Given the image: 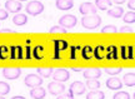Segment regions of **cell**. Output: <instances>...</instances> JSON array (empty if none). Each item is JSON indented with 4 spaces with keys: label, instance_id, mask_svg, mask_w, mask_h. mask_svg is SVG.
<instances>
[{
    "label": "cell",
    "instance_id": "obj_3",
    "mask_svg": "<svg viewBox=\"0 0 135 99\" xmlns=\"http://www.w3.org/2000/svg\"><path fill=\"white\" fill-rule=\"evenodd\" d=\"M43 78L40 77L39 74H28L25 77L24 83L26 87H30V88H35V87H40L43 84Z\"/></svg>",
    "mask_w": 135,
    "mask_h": 99
},
{
    "label": "cell",
    "instance_id": "obj_6",
    "mask_svg": "<svg viewBox=\"0 0 135 99\" xmlns=\"http://www.w3.org/2000/svg\"><path fill=\"white\" fill-rule=\"evenodd\" d=\"M21 74V69L20 68H4L3 69V75L4 78L9 80H15L18 79Z\"/></svg>",
    "mask_w": 135,
    "mask_h": 99
},
{
    "label": "cell",
    "instance_id": "obj_27",
    "mask_svg": "<svg viewBox=\"0 0 135 99\" xmlns=\"http://www.w3.org/2000/svg\"><path fill=\"white\" fill-rule=\"evenodd\" d=\"M10 92V85L6 82H0V95H6Z\"/></svg>",
    "mask_w": 135,
    "mask_h": 99
},
{
    "label": "cell",
    "instance_id": "obj_19",
    "mask_svg": "<svg viewBox=\"0 0 135 99\" xmlns=\"http://www.w3.org/2000/svg\"><path fill=\"white\" fill-rule=\"evenodd\" d=\"M111 0H97L95 1V6L99 10H106L109 6H111Z\"/></svg>",
    "mask_w": 135,
    "mask_h": 99
},
{
    "label": "cell",
    "instance_id": "obj_11",
    "mask_svg": "<svg viewBox=\"0 0 135 99\" xmlns=\"http://www.w3.org/2000/svg\"><path fill=\"white\" fill-rule=\"evenodd\" d=\"M70 92L75 95H81L85 93V84H83L81 82H74L70 85Z\"/></svg>",
    "mask_w": 135,
    "mask_h": 99
},
{
    "label": "cell",
    "instance_id": "obj_41",
    "mask_svg": "<svg viewBox=\"0 0 135 99\" xmlns=\"http://www.w3.org/2000/svg\"><path fill=\"white\" fill-rule=\"evenodd\" d=\"M73 70H74V72H80V69H79V68H73Z\"/></svg>",
    "mask_w": 135,
    "mask_h": 99
},
{
    "label": "cell",
    "instance_id": "obj_16",
    "mask_svg": "<svg viewBox=\"0 0 135 99\" xmlns=\"http://www.w3.org/2000/svg\"><path fill=\"white\" fill-rule=\"evenodd\" d=\"M13 23H14L15 25H18V26H23V25H25L28 23V18H26L25 14H19V13H18V14L13 18Z\"/></svg>",
    "mask_w": 135,
    "mask_h": 99
},
{
    "label": "cell",
    "instance_id": "obj_2",
    "mask_svg": "<svg viewBox=\"0 0 135 99\" xmlns=\"http://www.w3.org/2000/svg\"><path fill=\"white\" fill-rule=\"evenodd\" d=\"M43 11H44V5L43 3H40L38 0H33V1L28 3V5H26V13L29 15L35 16V15L41 14Z\"/></svg>",
    "mask_w": 135,
    "mask_h": 99
},
{
    "label": "cell",
    "instance_id": "obj_42",
    "mask_svg": "<svg viewBox=\"0 0 135 99\" xmlns=\"http://www.w3.org/2000/svg\"><path fill=\"white\" fill-rule=\"evenodd\" d=\"M0 99H5L4 97H3V95H0Z\"/></svg>",
    "mask_w": 135,
    "mask_h": 99
},
{
    "label": "cell",
    "instance_id": "obj_15",
    "mask_svg": "<svg viewBox=\"0 0 135 99\" xmlns=\"http://www.w3.org/2000/svg\"><path fill=\"white\" fill-rule=\"evenodd\" d=\"M123 84L126 87H135V73H126L123 78Z\"/></svg>",
    "mask_w": 135,
    "mask_h": 99
},
{
    "label": "cell",
    "instance_id": "obj_4",
    "mask_svg": "<svg viewBox=\"0 0 135 99\" xmlns=\"http://www.w3.org/2000/svg\"><path fill=\"white\" fill-rule=\"evenodd\" d=\"M76 23H78L76 16H75V15H71V14L64 15V16H61L60 20H59V24L61 25L63 28H65V29H71V28H74V26L76 25Z\"/></svg>",
    "mask_w": 135,
    "mask_h": 99
},
{
    "label": "cell",
    "instance_id": "obj_12",
    "mask_svg": "<svg viewBox=\"0 0 135 99\" xmlns=\"http://www.w3.org/2000/svg\"><path fill=\"white\" fill-rule=\"evenodd\" d=\"M83 75H84V78H85V79H98V78L101 75V70L98 69V68L86 69V70H84Z\"/></svg>",
    "mask_w": 135,
    "mask_h": 99
},
{
    "label": "cell",
    "instance_id": "obj_24",
    "mask_svg": "<svg viewBox=\"0 0 135 99\" xmlns=\"http://www.w3.org/2000/svg\"><path fill=\"white\" fill-rule=\"evenodd\" d=\"M94 56H95L97 59H103V58H105L106 50L104 49L103 46H97V48L94 49Z\"/></svg>",
    "mask_w": 135,
    "mask_h": 99
},
{
    "label": "cell",
    "instance_id": "obj_5",
    "mask_svg": "<svg viewBox=\"0 0 135 99\" xmlns=\"http://www.w3.org/2000/svg\"><path fill=\"white\" fill-rule=\"evenodd\" d=\"M48 92L50 94L53 95H60L63 94L64 92H65V85L61 83V82H56V80H54L51 83H49L48 85Z\"/></svg>",
    "mask_w": 135,
    "mask_h": 99
},
{
    "label": "cell",
    "instance_id": "obj_37",
    "mask_svg": "<svg viewBox=\"0 0 135 99\" xmlns=\"http://www.w3.org/2000/svg\"><path fill=\"white\" fill-rule=\"evenodd\" d=\"M128 8L134 11L135 10V0H129V1H128Z\"/></svg>",
    "mask_w": 135,
    "mask_h": 99
},
{
    "label": "cell",
    "instance_id": "obj_18",
    "mask_svg": "<svg viewBox=\"0 0 135 99\" xmlns=\"http://www.w3.org/2000/svg\"><path fill=\"white\" fill-rule=\"evenodd\" d=\"M66 46H68V44L64 40H55V55H54V59L59 58V51L65 49Z\"/></svg>",
    "mask_w": 135,
    "mask_h": 99
},
{
    "label": "cell",
    "instance_id": "obj_44",
    "mask_svg": "<svg viewBox=\"0 0 135 99\" xmlns=\"http://www.w3.org/2000/svg\"><path fill=\"white\" fill-rule=\"evenodd\" d=\"M133 99H135V93H134V95H133Z\"/></svg>",
    "mask_w": 135,
    "mask_h": 99
},
{
    "label": "cell",
    "instance_id": "obj_39",
    "mask_svg": "<svg viewBox=\"0 0 135 99\" xmlns=\"http://www.w3.org/2000/svg\"><path fill=\"white\" fill-rule=\"evenodd\" d=\"M11 99H26L25 97H21V95H16V97H13Z\"/></svg>",
    "mask_w": 135,
    "mask_h": 99
},
{
    "label": "cell",
    "instance_id": "obj_30",
    "mask_svg": "<svg viewBox=\"0 0 135 99\" xmlns=\"http://www.w3.org/2000/svg\"><path fill=\"white\" fill-rule=\"evenodd\" d=\"M34 58L35 59H40V58H43V55H44V50H43V46H35L34 48Z\"/></svg>",
    "mask_w": 135,
    "mask_h": 99
},
{
    "label": "cell",
    "instance_id": "obj_7",
    "mask_svg": "<svg viewBox=\"0 0 135 99\" xmlns=\"http://www.w3.org/2000/svg\"><path fill=\"white\" fill-rule=\"evenodd\" d=\"M79 11L83 15H91V14H97L98 8L93 3H83L79 6Z\"/></svg>",
    "mask_w": 135,
    "mask_h": 99
},
{
    "label": "cell",
    "instance_id": "obj_21",
    "mask_svg": "<svg viewBox=\"0 0 135 99\" xmlns=\"http://www.w3.org/2000/svg\"><path fill=\"white\" fill-rule=\"evenodd\" d=\"M105 94L100 90H91L90 93H88L86 99H104Z\"/></svg>",
    "mask_w": 135,
    "mask_h": 99
},
{
    "label": "cell",
    "instance_id": "obj_13",
    "mask_svg": "<svg viewBox=\"0 0 135 99\" xmlns=\"http://www.w3.org/2000/svg\"><path fill=\"white\" fill-rule=\"evenodd\" d=\"M46 95V90L41 87H35L30 90V97L33 99H44Z\"/></svg>",
    "mask_w": 135,
    "mask_h": 99
},
{
    "label": "cell",
    "instance_id": "obj_28",
    "mask_svg": "<svg viewBox=\"0 0 135 99\" xmlns=\"http://www.w3.org/2000/svg\"><path fill=\"white\" fill-rule=\"evenodd\" d=\"M66 34L68 31L65 28H63L61 25H55V26H53L51 29H50V34Z\"/></svg>",
    "mask_w": 135,
    "mask_h": 99
},
{
    "label": "cell",
    "instance_id": "obj_38",
    "mask_svg": "<svg viewBox=\"0 0 135 99\" xmlns=\"http://www.w3.org/2000/svg\"><path fill=\"white\" fill-rule=\"evenodd\" d=\"M126 0H111V3H115V4H124Z\"/></svg>",
    "mask_w": 135,
    "mask_h": 99
},
{
    "label": "cell",
    "instance_id": "obj_34",
    "mask_svg": "<svg viewBox=\"0 0 135 99\" xmlns=\"http://www.w3.org/2000/svg\"><path fill=\"white\" fill-rule=\"evenodd\" d=\"M73 93L71 92H70V90H69V93H68V94H60V95H58V98L56 99H74V97H73Z\"/></svg>",
    "mask_w": 135,
    "mask_h": 99
},
{
    "label": "cell",
    "instance_id": "obj_25",
    "mask_svg": "<svg viewBox=\"0 0 135 99\" xmlns=\"http://www.w3.org/2000/svg\"><path fill=\"white\" fill-rule=\"evenodd\" d=\"M123 20L126 24H133L135 23V11H128L126 14L123 15Z\"/></svg>",
    "mask_w": 135,
    "mask_h": 99
},
{
    "label": "cell",
    "instance_id": "obj_23",
    "mask_svg": "<svg viewBox=\"0 0 135 99\" xmlns=\"http://www.w3.org/2000/svg\"><path fill=\"white\" fill-rule=\"evenodd\" d=\"M36 72L41 78H48L50 75H53V69L51 68H36Z\"/></svg>",
    "mask_w": 135,
    "mask_h": 99
},
{
    "label": "cell",
    "instance_id": "obj_40",
    "mask_svg": "<svg viewBox=\"0 0 135 99\" xmlns=\"http://www.w3.org/2000/svg\"><path fill=\"white\" fill-rule=\"evenodd\" d=\"M3 33H11V29H4V30H1Z\"/></svg>",
    "mask_w": 135,
    "mask_h": 99
},
{
    "label": "cell",
    "instance_id": "obj_32",
    "mask_svg": "<svg viewBox=\"0 0 135 99\" xmlns=\"http://www.w3.org/2000/svg\"><path fill=\"white\" fill-rule=\"evenodd\" d=\"M113 99H130V95H129V93H126V92H118V93H115L114 94V97H113Z\"/></svg>",
    "mask_w": 135,
    "mask_h": 99
},
{
    "label": "cell",
    "instance_id": "obj_22",
    "mask_svg": "<svg viewBox=\"0 0 135 99\" xmlns=\"http://www.w3.org/2000/svg\"><path fill=\"white\" fill-rule=\"evenodd\" d=\"M93 55H94V50L89 46V45H86V46H84L81 50V56L84 58L85 60H89L90 58H91Z\"/></svg>",
    "mask_w": 135,
    "mask_h": 99
},
{
    "label": "cell",
    "instance_id": "obj_43",
    "mask_svg": "<svg viewBox=\"0 0 135 99\" xmlns=\"http://www.w3.org/2000/svg\"><path fill=\"white\" fill-rule=\"evenodd\" d=\"M18 1H20V3H21V1H26V0H18Z\"/></svg>",
    "mask_w": 135,
    "mask_h": 99
},
{
    "label": "cell",
    "instance_id": "obj_9",
    "mask_svg": "<svg viewBox=\"0 0 135 99\" xmlns=\"http://www.w3.org/2000/svg\"><path fill=\"white\" fill-rule=\"evenodd\" d=\"M5 9L10 13H19L23 9V5L18 0H6L5 3Z\"/></svg>",
    "mask_w": 135,
    "mask_h": 99
},
{
    "label": "cell",
    "instance_id": "obj_1",
    "mask_svg": "<svg viewBox=\"0 0 135 99\" xmlns=\"http://www.w3.org/2000/svg\"><path fill=\"white\" fill-rule=\"evenodd\" d=\"M100 24H101V18L98 14L84 15L81 18V25L85 29H89V30L97 29Z\"/></svg>",
    "mask_w": 135,
    "mask_h": 99
},
{
    "label": "cell",
    "instance_id": "obj_17",
    "mask_svg": "<svg viewBox=\"0 0 135 99\" xmlns=\"http://www.w3.org/2000/svg\"><path fill=\"white\" fill-rule=\"evenodd\" d=\"M108 15L111 16V18H120L124 15V10L120 6H116V8H113V9L108 10Z\"/></svg>",
    "mask_w": 135,
    "mask_h": 99
},
{
    "label": "cell",
    "instance_id": "obj_20",
    "mask_svg": "<svg viewBox=\"0 0 135 99\" xmlns=\"http://www.w3.org/2000/svg\"><path fill=\"white\" fill-rule=\"evenodd\" d=\"M85 87H88V89L90 90H98L100 88V82L97 79H88Z\"/></svg>",
    "mask_w": 135,
    "mask_h": 99
},
{
    "label": "cell",
    "instance_id": "obj_29",
    "mask_svg": "<svg viewBox=\"0 0 135 99\" xmlns=\"http://www.w3.org/2000/svg\"><path fill=\"white\" fill-rule=\"evenodd\" d=\"M9 53H10V50H9V48H8V46H5V45L0 46V59H1V60L8 59Z\"/></svg>",
    "mask_w": 135,
    "mask_h": 99
},
{
    "label": "cell",
    "instance_id": "obj_31",
    "mask_svg": "<svg viewBox=\"0 0 135 99\" xmlns=\"http://www.w3.org/2000/svg\"><path fill=\"white\" fill-rule=\"evenodd\" d=\"M101 33L103 34H106V33H118V28L115 25H106L101 29Z\"/></svg>",
    "mask_w": 135,
    "mask_h": 99
},
{
    "label": "cell",
    "instance_id": "obj_14",
    "mask_svg": "<svg viewBox=\"0 0 135 99\" xmlns=\"http://www.w3.org/2000/svg\"><path fill=\"white\" fill-rule=\"evenodd\" d=\"M55 5L59 10H70L74 6V0H56Z\"/></svg>",
    "mask_w": 135,
    "mask_h": 99
},
{
    "label": "cell",
    "instance_id": "obj_26",
    "mask_svg": "<svg viewBox=\"0 0 135 99\" xmlns=\"http://www.w3.org/2000/svg\"><path fill=\"white\" fill-rule=\"evenodd\" d=\"M108 59H116L118 58V50H115V46H110L106 49V56Z\"/></svg>",
    "mask_w": 135,
    "mask_h": 99
},
{
    "label": "cell",
    "instance_id": "obj_36",
    "mask_svg": "<svg viewBox=\"0 0 135 99\" xmlns=\"http://www.w3.org/2000/svg\"><path fill=\"white\" fill-rule=\"evenodd\" d=\"M8 19V10L0 9V20H5Z\"/></svg>",
    "mask_w": 135,
    "mask_h": 99
},
{
    "label": "cell",
    "instance_id": "obj_10",
    "mask_svg": "<svg viewBox=\"0 0 135 99\" xmlns=\"http://www.w3.org/2000/svg\"><path fill=\"white\" fill-rule=\"evenodd\" d=\"M106 87L111 90H120L123 87V82L116 77H111L110 79L106 80Z\"/></svg>",
    "mask_w": 135,
    "mask_h": 99
},
{
    "label": "cell",
    "instance_id": "obj_8",
    "mask_svg": "<svg viewBox=\"0 0 135 99\" xmlns=\"http://www.w3.org/2000/svg\"><path fill=\"white\" fill-rule=\"evenodd\" d=\"M70 78V73H69V70L68 69H56L54 70L53 73V79L56 80V82H66L68 79Z\"/></svg>",
    "mask_w": 135,
    "mask_h": 99
},
{
    "label": "cell",
    "instance_id": "obj_33",
    "mask_svg": "<svg viewBox=\"0 0 135 99\" xmlns=\"http://www.w3.org/2000/svg\"><path fill=\"white\" fill-rule=\"evenodd\" d=\"M105 73L109 75H118L119 73H121V68H105Z\"/></svg>",
    "mask_w": 135,
    "mask_h": 99
},
{
    "label": "cell",
    "instance_id": "obj_35",
    "mask_svg": "<svg viewBox=\"0 0 135 99\" xmlns=\"http://www.w3.org/2000/svg\"><path fill=\"white\" fill-rule=\"evenodd\" d=\"M119 31L120 33H131L133 29H131V26H129V25H124V26H121L120 29H119Z\"/></svg>",
    "mask_w": 135,
    "mask_h": 99
}]
</instances>
